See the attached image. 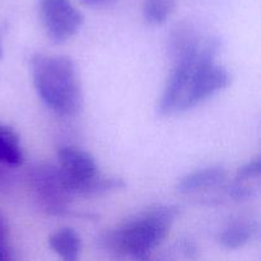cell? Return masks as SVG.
I'll use <instances>...</instances> for the list:
<instances>
[{"label":"cell","instance_id":"6da1fadb","mask_svg":"<svg viewBox=\"0 0 261 261\" xmlns=\"http://www.w3.org/2000/svg\"><path fill=\"white\" fill-rule=\"evenodd\" d=\"M231 81L229 71L216 63V55L177 61L158 101V112L162 116H172L194 109L226 89Z\"/></svg>","mask_w":261,"mask_h":261},{"label":"cell","instance_id":"7a4b0ae2","mask_svg":"<svg viewBox=\"0 0 261 261\" xmlns=\"http://www.w3.org/2000/svg\"><path fill=\"white\" fill-rule=\"evenodd\" d=\"M177 214L173 205L150 206L105 233L102 245L116 257L147 261L170 233Z\"/></svg>","mask_w":261,"mask_h":261},{"label":"cell","instance_id":"3957f363","mask_svg":"<svg viewBox=\"0 0 261 261\" xmlns=\"http://www.w3.org/2000/svg\"><path fill=\"white\" fill-rule=\"evenodd\" d=\"M30 70L38 97L51 111L63 116L81 111L83 92L70 56L35 53L30 58Z\"/></svg>","mask_w":261,"mask_h":261},{"label":"cell","instance_id":"277c9868","mask_svg":"<svg viewBox=\"0 0 261 261\" xmlns=\"http://www.w3.org/2000/svg\"><path fill=\"white\" fill-rule=\"evenodd\" d=\"M56 158V167L74 196L98 195L124 186L119 178L102 177L93 155L81 148L61 147Z\"/></svg>","mask_w":261,"mask_h":261},{"label":"cell","instance_id":"5b68a950","mask_svg":"<svg viewBox=\"0 0 261 261\" xmlns=\"http://www.w3.org/2000/svg\"><path fill=\"white\" fill-rule=\"evenodd\" d=\"M31 185L40 203L50 213H65L74 195L66 186L60 171L53 165H37L31 170Z\"/></svg>","mask_w":261,"mask_h":261},{"label":"cell","instance_id":"8992f818","mask_svg":"<svg viewBox=\"0 0 261 261\" xmlns=\"http://www.w3.org/2000/svg\"><path fill=\"white\" fill-rule=\"evenodd\" d=\"M41 22L48 37L63 43L76 35L83 25V14L70 0H40Z\"/></svg>","mask_w":261,"mask_h":261},{"label":"cell","instance_id":"52a82bcc","mask_svg":"<svg viewBox=\"0 0 261 261\" xmlns=\"http://www.w3.org/2000/svg\"><path fill=\"white\" fill-rule=\"evenodd\" d=\"M228 173L223 167L201 168L181 177L177 182V191L181 194H195L209 189H224L228 184Z\"/></svg>","mask_w":261,"mask_h":261},{"label":"cell","instance_id":"ba28073f","mask_svg":"<svg viewBox=\"0 0 261 261\" xmlns=\"http://www.w3.org/2000/svg\"><path fill=\"white\" fill-rule=\"evenodd\" d=\"M48 245L61 261H79L82 250L81 236L75 229L64 227L54 232L48 239Z\"/></svg>","mask_w":261,"mask_h":261},{"label":"cell","instance_id":"9c48e42d","mask_svg":"<svg viewBox=\"0 0 261 261\" xmlns=\"http://www.w3.org/2000/svg\"><path fill=\"white\" fill-rule=\"evenodd\" d=\"M256 229V222L249 218H244V217H239V218L233 219L219 233V244L226 249H239L252 239Z\"/></svg>","mask_w":261,"mask_h":261},{"label":"cell","instance_id":"30bf717a","mask_svg":"<svg viewBox=\"0 0 261 261\" xmlns=\"http://www.w3.org/2000/svg\"><path fill=\"white\" fill-rule=\"evenodd\" d=\"M24 161L20 139L15 130L0 124V165L17 167Z\"/></svg>","mask_w":261,"mask_h":261},{"label":"cell","instance_id":"8fae6325","mask_svg":"<svg viewBox=\"0 0 261 261\" xmlns=\"http://www.w3.org/2000/svg\"><path fill=\"white\" fill-rule=\"evenodd\" d=\"M176 8V0H144L143 15L147 23L161 25L167 22Z\"/></svg>","mask_w":261,"mask_h":261},{"label":"cell","instance_id":"7c38bea8","mask_svg":"<svg viewBox=\"0 0 261 261\" xmlns=\"http://www.w3.org/2000/svg\"><path fill=\"white\" fill-rule=\"evenodd\" d=\"M261 175V160L259 157L255 158V160L250 161V162L245 163L244 166L237 170L236 177L234 180L240 181V182H247L250 184V181L257 180Z\"/></svg>","mask_w":261,"mask_h":261},{"label":"cell","instance_id":"4fadbf2b","mask_svg":"<svg viewBox=\"0 0 261 261\" xmlns=\"http://www.w3.org/2000/svg\"><path fill=\"white\" fill-rule=\"evenodd\" d=\"M0 261H13V254L8 239V227L0 217Z\"/></svg>","mask_w":261,"mask_h":261},{"label":"cell","instance_id":"5bb4252c","mask_svg":"<svg viewBox=\"0 0 261 261\" xmlns=\"http://www.w3.org/2000/svg\"><path fill=\"white\" fill-rule=\"evenodd\" d=\"M81 2L87 7H103V5L115 2V0H81Z\"/></svg>","mask_w":261,"mask_h":261},{"label":"cell","instance_id":"9a60e30c","mask_svg":"<svg viewBox=\"0 0 261 261\" xmlns=\"http://www.w3.org/2000/svg\"><path fill=\"white\" fill-rule=\"evenodd\" d=\"M3 56V45H2V38H0V59Z\"/></svg>","mask_w":261,"mask_h":261}]
</instances>
